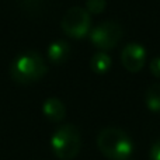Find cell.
Wrapping results in <instances>:
<instances>
[{
    "mask_svg": "<svg viewBox=\"0 0 160 160\" xmlns=\"http://www.w3.org/2000/svg\"><path fill=\"white\" fill-rule=\"evenodd\" d=\"M97 148L110 160H128L133 152V142L118 128H104L97 136Z\"/></svg>",
    "mask_w": 160,
    "mask_h": 160,
    "instance_id": "cell-1",
    "label": "cell"
},
{
    "mask_svg": "<svg viewBox=\"0 0 160 160\" xmlns=\"http://www.w3.org/2000/svg\"><path fill=\"white\" fill-rule=\"evenodd\" d=\"M105 0H87L86 2V10L90 14H100L105 10Z\"/></svg>",
    "mask_w": 160,
    "mask_h": 160,
    "instance_id": "cell-11",
    "label": "cell"
},
{
    "mask_svg": "<svg viewBox=\"0 0 160 160\" xmlns=\"http://www.w3.org/2000/svg\"><path fill=\"white\" fill-rule=\"evenodd\" d=\"M61 27L66 35L75 39L84 38L91 28V17L86 8L75 6L65 13L61 21Z\"/></svg>",
    "mask_w": 160,
    "mask_h": 160,
    "instance_id": "cell-4",
    "label": "cell"
},
{
    "mask_svg": "<svg viewBox=\"0 0 160 160\" xmlns=\"http://www.w3.org/2000/svg\"><path fill=\"white\" fill-rule=\"evenodd\" d=\"M42 112L51 122H61L66 117V107L59 98L51 97V98L45 100L44 105H42Z\"/></svg>",
    "mask_w": 160,
    "mask_h": 160,
    "instance_id": "cell-7",
    "label": "cell"
},
{
    "mask_svg": "<svg viewBox=\"0 0 160 160\" xmlns=\"http://www.w3.org/2000/svg\"><path fill=\"white\" fill-rule=\"evenodd\" d=\"M82 148V135L76 125H61L51 138V149L59 160H72Z\"/></svg>",
    "mask_w": 160,
    "mask_h": 160,
    "instance_id": "cell-3",
    "label": "cell"
},
{
    "mask_svg": "<svg viewBox=\"0 0 160 160\" xmlns=\"http://www.w3.org/2000/svg\"><path fill=\"white\" fill-rule=\"evenodd\" d=\"M146 107L153 112H160V83H155L146 90L145 94Z\"/></svg>",
    "mask_w": 160,
    "mask_h": 160,
    "instance_id": "cell-10",
    "label": "cell"
},
{
    "mask_svg": "<svg viewBox=\"0 0 160 160\" xmlns=\"http://www.w3.org/2000/svg\"><path fill=\"white\" fill-rule=\"evenodd\" d=\"M90 66L91 70L97 75H104L110 70L111 68V58L104 52H98L91 58L90 61Z\"/></svg>",
    "mask_w": 160,
    "mask_h": 160,
    "instance_id": "cell-9",
    "label": "cell"
},
{
    "mask_svg": "<svg viewBox=\"0 0 160 160\" xmlns=\"http://www.w3.org/2000/svg\"><path fill=\"white\" fill-rule=\"evenodd\" d=\"M69 53H70L69 44H68L66 41H62V39L53 41L47 49L48 59H49L52 63H55V65L63 63V62L69 58Z\"/></svg>",
    "mask_w": 160,
    "mask_h": 160,
    "instance_id": "cell-8",
    "label": "cell"
},
{
    "mask_svg": "<svg viewBox=\"0 0 160 160\" xmlns=\"http://www.w3.org/2000/svg\"><path fill=\"white\" fill-rule=\"evenodd\" d=\"M122 66L131 73H136L142 70V68L146 63V49L141 44L129 42L125 45L121 53Z\"/></svg>",
    "mask_w": 160,
    "mask_h": 160,
    "instance_id": "cell-6",
    "label": "cell"
},
{
    "mask_svg": "<svg viewBox=\"0 0 160 160\" xmlns=\"http://www.w3.org/2000/svg\"><path fill=\"white\" fill-rule=\"evenodd\" d=\"M149 68H150V72H152V75L155 76V78H159L160 79V56H156L155 59H152Z\"/></svg>",
    "mask_w": 160,
    "mask_h": 160,
    "instance_id": "cell-13",
    "label": "cell"
},
{
    "mask_svg": "<svg viewBox=\"0 0 160 160\" xmlns=\"http://www.w3.org/2000/svg\"><path fill=\"white\" fill-rule=\"evenodd\" d=\"M149 160H160V139L152 145L149 150Z\"/></svg>",
    "mask_w": 160,
    "mask_h": 160,
    "instance_id": "cell-12",
    "label": "cell"
},
{
    "mask_svg": "<svg viewBox=\"0 0 160 160\" xmlns=\"http://www.w3.org/2000/svg\"><path fill=\"white\" fill-rule=\"evenodd\" d=\"M47 65L42 56L32 51L20 53L10 65V76L18 84L38 82L47 73Z\"/></svg>",
    "mask_w": 160,
    "mask_h": 160,
    "instance_id": "cell-2",
    "label": "cell"
},
{
    "mask_svg": "<svg viewBox=\"0 0 160 160\" xmlns=\"http://www.w3.org/2000/svg\"><path fill=\"white\" fill-rule=\"evenodd\" d=\"M122 38V27L115 21H104L91 30L90 41L100 49H112Z\"/></svg>",
    "mask_w": 160,
    "mask_h": 160,
    "instance_id": "cell-5",
    "label": "cell"
}]
</instances>
